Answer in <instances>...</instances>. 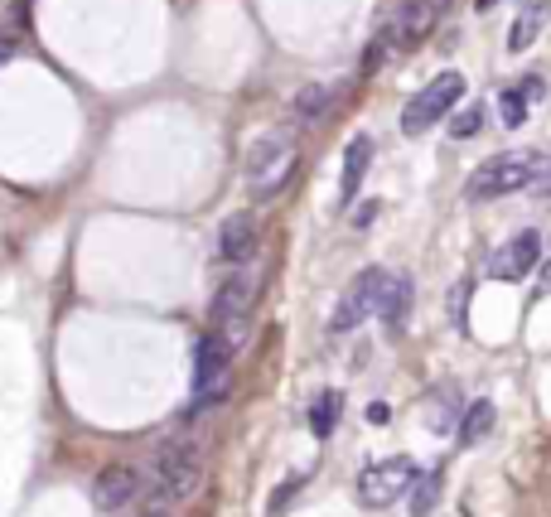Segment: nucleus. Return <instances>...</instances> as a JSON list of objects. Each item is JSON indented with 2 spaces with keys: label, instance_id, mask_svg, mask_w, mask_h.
<instances>
[{
  "label": "nucleus",
  "instance_id": "f257e3e1",
  "mask_svg": "<svg viewBox=\"0 0 551 517\" xmlns=\"http://www.w3.org/2000/svg\"><path fill=\"white\" fill-rule=\"evenodd\" d=\"M199 474H203V454L194 440L179 436L174 445H165L146 484V517H170V508H179L199 488Z\"/></svg>",
  "mask_w": 551,
  "mask_h": 517
},
{
  "label": "nucleus",
  "instance_id": "f03ea898",
  "mask_svg": "<svg viewBox=\"0 0 551 517\" xmlns=\"http://www.w3.org/2000/svg\"><path fill=\"white\" fill-rule=\"evenodd\" d=\"M542 165H547V160H542L537 150H503V155H494V160H484V165H479V170L470 174L464 194H470L474 203L508 199V194H518V189L532 184Z\"/></svg>",
  "mask_w": 551,
  "mask_h": 517
},
{
  "label": "nucleus",
  "instance_id": "7ed1b4c3",
  "mask_svg": "<svg viewBox=\"0 0 551 517\" xmlns=\"http://www.w3.org/2000/svg\"><path fill=\"white\" fill-rule=\"evenodd\" d=\"M392 281H397V275L382 271V267L358 271V275H353V285L339 295V305H334L329 329L349 334V329H358L363 319H382V309H387V295H392Z\"/></svg>",
  "mask_w": 551,
  "mask_h": 517
},
{
  "label": "nucleus",
  "instance_id": "20e7f679",
  "mask_svg": "<svg viewBox=\"0 0 551 517\" xmlns=\"http://www.w3.org/2000/svg\"><path fill=\"white\" fill-rule=\"evenodd\" d=\"M291 170H295L291 136H261V140H251V150H247V184H251V194H257V199H271L276 189L291 179Z\"/></svg>",
  "mask_w": 551,
  "mask_h": 517
},
{
  "label": "nucleus",
  "instance_id": "39448f33",
  "mask_svg": "<svg viewBox=\"0 0 551 517\" xmlns=\"http://www.w3.org/2000/svg\"><path fill=\"white\" fill-rule=\"evenodd\" d=\"M460 97H464V78H460V73H440V78H430L426 88L402 106V131H406V136H421V131L436 126L440 116H445Z\"/></svg>",
  "mask_w": 551,
  "mask_h": 517
},
{
  "label": "nucleus",
  "instance_id": "423d86ee",
  "mask_svg": "<svg viewBox=\"0 0 551 517\" xmlns=\"http://www.w3.org/2000/svg\"><path fill=\"white\" fill-rule=\"evenodd\" d=\"M227 358H233V339H218V334H203L199 339V348H194V411L223 402Z\"/></svg>",
  "mask_w": 551,
  "mask_h": 517
},
{
  "label": "nucleus",
  "instance_id": "0eeeda50",
  "mask_svg": "<svg viewBox=\"0 0 551 517\" xmlns=\"http://www.w3.org/2000/svg\"><path fill=\"white\" fill-rule=\"evenodd\" d=\"M411 484H416V464L406 460V454H392V460H377V464L363 469L358 498H363L368 508H387V503H397Z\"/></svg>",
  "mask_w": 551,
  "mask_h": 517
},
{
  "label": "nucleus",
  "instance_id": "6e6552de",
  "mask_svg": "<svg viewBox=\"0 0 551 517\" xmlns=\"http://www.w3.org/2000/svg\"><path fill=\"white\" fill-rule=\"evenodd\" d=\"M436 25H440V0H397V5L387 10L382 39H387L392 49H411V44H421Z\"/></svg>",
  "mask_w": 551,
  "mask_h": 517
},
{
  "label": "nucleus",
  "instance_id": "1a4fd4ad",
  "mask_svg": "<svg viewBox=\"0 0 551 517\" xmlns=\"http://www.w3.org/2000/svg\"><path fill=\"white\" fill-rule=\"evenodd\" d=\"M257 291H261V275L251 271V267L233 271V275L218 285V295H213L208 319H213V324H233V329H237V324L251 315V300H257Z\"/></svg>",
  "mask_w": 551,
  "mask_h": 517
},
{
  "label": "nucleus",
  "instance_id": "9d476101",
  "mask_svg": "<svg viewBox=\"0 0 551 517\" xmlns=\"http://www.w3.org/2000/svg\"><path fill=\"white\" fill-rule=\"evenodd\" d=\"M537 257H542V237L527 227V233H518L513 242H503V247L494 251L488 271H494V281H522V275L537 267Z\"/></svg>",
  "mask_w": 551,
  "mask_h": 517
},
{
  "label": "nucleus",
  "instance_id": "9b49d317",
  "mask_svg": "<svg viewBox=\"0 0 551 517\" xmlns=\"http://www.w3.org/2000/svg\"><path fill=\"white\" fill-rule=\"evenodd\" d=\"M136 493H140V469L136 464H112V469H102L97 484H92V503H97L102 513H122Z\"/></svg>",
  "mask_w": 551,
  "mask_h": 517
},
{
  "label": "nucleus",
  "instance_id": "f8f14e48",
  "mask_svg": "<svg viewBox=\"0 0 551 517\" xmlns=\"http://www.w3.org/2000/svg\"><path fill=\"white\" fill-rule=\"evenodd\" d=\"M257 247V218L251 213H227L218 227V257L223 261H247Z\"/></svg>",
  "mask_w": 551,
  "mask_h": 517
},
{
  "label": "nucleus",
  "instance_id": "ddd939ff",
  "mask_svg": "<svg viewBox=\"0 0 551 517\" xmlns=\"http://www.w3.org/2000/svg\"><path fill=\"white\" fill-rule=\"evenodd\" d=\"M368 165H373V140H368V136H353L349 150H343V179H339V199H343V203L358 194V184H363Z\"/></svg>",
  "mask_w": 551,
  "mask_h": 517
},
{
  "label": "nucleus",
  "instance_id": "4468645a",
  "mask_svg": "<svg viewBox=\"0 0 551 517\" xmlns=\"http://www.w3.org/2000/svg\"><path fill=\"white\" fill-rule=\"evenodd\" d=\"M329 102H334L329 82H309V88H301V97L291 102L295 126H319V122H325V112H329Z\"/></svg>",
  "mask_w": 551,
  "mask_h": 517
},
{
  "label": "nucleus",
  "instance_id": "2eb2a0df",
  "mask_svg": "<svg viewBox=\"0 0 551 517\" xmlns=\"http://www.w3.org/2000/svg\"><path fill=\"white\" fill-rule=\"evenodd\" d=\"M547 20H551V5H542V0H532V5H527L522 15L513 20V30H508V49H513V54H522L527 44H532L537 34H542Z\"/></svg>",
  "mask_w": 551,
  "mask_h": 517
},
{
  "label": "nucleus",
  "instance_id": "dca6fc26",
  "mask_svg": "<svg viewBox=\"0 0 551 517\" xmlns=\"http://www.w3.org/2000/svg\"><path fill=\"white\" fill-rule=\"evenodd\" d=\"M488 430H494V402H474L460 420V445H479Z\"/></svg>",
  "mask_w": 551,
  "mask_h": 517
},
{
  "label": "nucleus",
  "instance_id": "f3484780",
  "mask_svg": "<svg viewBox=\"0 0 551 517\" xmlns=\"http://www.w3.org/2000/svg\"><path fill=\"white\" fill-rule=\"evenodd\" d=\"M406 300H411V281H406V275H397V281H392V295H387V309H382V319H387L392 329H397L402 315H406Z\"/></svg>",
  "mask_w": 551,
  "mask_h": 517
},
{
  "label": "nucleus",
  "instance_id": "a211bd4d",
  "mask_svg": "<svg viewBox=\"0 0 551 517\" xmlns=\"http://www.w3.org/2000/svg\"><path fill=\"white\" fill-rule=\"evenodd\" d=\"M479 131H484V106H479V102L464 106V112L450 122V136L454 140H470V136H479Z\"/></svg>",
  "mask_w": 551,
  "mask_h": 517
},
{
  "label": "nucleus",
  "instance_id": "6ab92c4d",
  "mask_svg": "<svg viewBox=\"0 0 551 517\" xmlns=\"http://www.w3.org/2000/svg\"><path fill=\"white\" fill-rule=\"evenodd\" d=\"M334 406H339V396H334V392H319L315 411H309V426H315V436H329V430H334Z\"/></svg>",
  "mask_w": 551,
  "mask_h": 517
},
{
  "label": "nucleus",
  "instance_id": "aec40b11",
  "mask_svg": "<svg viewBox=\"0 0 551 517\" xmlns=\"http://www.w3.org/2000/svg\"><path fill=\"white\" fill-rule=\"evenodd\" d=\"M498 112H503V122L508 126H522L527 122V97H522V88H508L498 97Z\"/></svg>",
  "mask_w": 551,
  "mask_h": 517
},
{
  "label": "nucleus",
  "instance_id": "412c9836",
  "mask_svg": "<svg viewBox=\"0 0 551 517\" xmlns=\"http://www.w3.org/2000/svg\"><path fill=\"white\" fill-rule=\"evenodd\" d=\"M436 498H440V474H421V488H416V498H411V513L426 517Z\"/></svg>",
  "mask_w": 551,
  "mask_h": 517
},
{
  "label": "nucleus",
  "instance_id": "4be33fe9",
  "mask_svg": "<svg viewBox=\"0 0 551 517\" xmlns=\"http://www.w3.org/2000/svg\"><path fill=\"white\" fill-rule=\"evenodd\" d=\"M454 411H460V392H440L436 411H430V426H436V430H450V426H454Z\"/></svg>",
  "mask_w": 551,
  "mask_h": 517
},
{
  "label": "nucleus",
  "instance_id": "5701e85b",
  "mask_svg": "<svg viewBox=\"0 0 551 517\" xmlns=\"http://www.w3.org/2000/svg\"><path fill=\"white\" fill-rule=\"evenodd\" d=\"M527 189H532V199L542 203V208H551V165H542V170H537V179H532Z\"/></svg>",
  "mask_w": 551,
  "mask_h": 517
},
{
  "label": "nucleus",
  "instance_id": "b1692460",
  "mask_svg": "<svg viewBox=\"0 0 551 517\" xmlns=\"http://www.w3.org/2000/svg\"><path fill=\"white\" fill-rule=\"evenodd\" d=\"M518 88H522V97H527V102H537V97H542V78H522Z\"/></svg>",
  "mask_w": 551,
  "mask_h": 517
},
{
  "label": "nucleus",
  "instance_id": "393cba45",
  "mask_svg": "<svg viewBox=\"0 0 551 517\" xmlns=\"http://www.w3.org/2000/svg\"><path fill=\"white\" fill-rule=\"evenodd\" d=\"M392 411H387V406H382V402H373V406H368V420H387Z\"/></svg>",
  "mask_w": 551,
  "mask_h": 517
},
{
  "label": "nucleus",
  "instance_id": "a878e982",
  "mask_svg": "<svg viewBox=\"0 0 551 517\" xmlns=\"http://www.w3.org/2000/svg\"><path fill=\"white\" fill-rule=\"evenodd\" d=\"M10 54H15V49H10V44H5V39H0V64H5V58H10Z\"/></svg>",
  "mask_w": 551,
  "mask_h": 517
}]
</instances>
